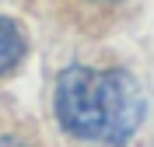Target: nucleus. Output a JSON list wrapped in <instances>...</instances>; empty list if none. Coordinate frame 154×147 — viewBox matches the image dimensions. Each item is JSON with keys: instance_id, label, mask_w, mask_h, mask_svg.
Instances as JSON below:
<instances>
[{"instance_id": "f257e3e1", "label": "nucleus", "mask_w": 154, "mask_h": 147, "mask_svg": "<svg viewBox=\"0 0 154 147\" xmlns=\"http://www.w3.org/2000/svg\"><path fill=\"white\" fill-rule=\"evenodd\" d=\"M144 91L126 70L67 67L56 81V116L60 126L77 140H102L123 147L144 119Z\"/></svg>"}, {"instance_id": "f03ea898", "label": "nucleus", "mask_w": 154, "mask_h": 147, "mask_svg": "<svg viewBox=\"0 0 154 147\" xmlns=\"http://www.w3.org/2000/svg\"><path fill=\"white\" fill-rule=\"evenodd\" d=\"M25 49H28L25 32H21L11 18H0V77H4V74H11V70L21 63Z\"/></svg>"}, {"instance_id": "7ed1b4c3", "label": "nucleus", "mask_w": 154, "mask_h": 147, "mask_svg": "<svg viewBox=\"0 0 154 147\" xmlns=\"http://www.w3.org/2000/svg\"><path fill=\"white\" fill-rule=\"evenodd\" d=\"M0 147H28V144L18 140V137H0Z\"/></svg>"}, {"instance_id": "20e7f679", "label": "nucleus", "mask_w": 154, "mask_h": 147, "mask_svg": "<svg viewBox=\"0 0 154 147\" xmlns=\"http://www.w3.org/2000/svg\"><path fill=\"white\" fill-rule=\"evenodd\" d=\"M102 4H112V0H102Z\"/></svg>"}]
</instances>
